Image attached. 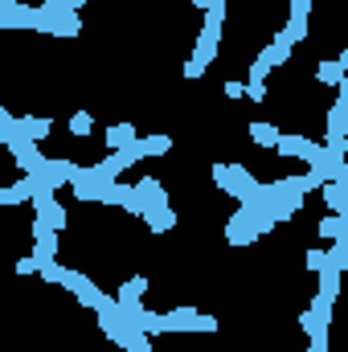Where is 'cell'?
I'll return each mask as SVG.
<instances>
[{
    "label": "cell",
    "instance_id": "6da1fadb",
    "mask_svg": "<svg viewBox=\"0 0 348 352\" xmlns=\"http://www.w3.org/2000/svg\"><path fill=\"white\" fill-rule=\"evenodd\" d=\"M144 332H148V336H156V332H217V320H213V316H201L197 307H173V311H164V316L148 311Z\"/></svg>",
    "mask_w": 348,
    "mask_h": 352
},
{
    "label": "cell",
    "instance_id": "7a4b0ae2",
    "mask_svg": "<svg viewBox=\"0 0 348 352\" xmlns=\"http://www.w3.org/2000/svg\"><path fill=\"white\" fill-rule=\"evenodd\" d=\"M33 29L37 33H54V37H78L83 33V16L74 8H66V4H41Z\"/></svg>",
    "mask_w": 348,
    "mask_h": 352
},
{
    "label": "cell",
    "instance_id": "3957f363",
    "mask_svg": "<svg viewBox=\"0 0 348 352\" xmlns=\"http://www.w3.org/2000/svg\"><path fill=\"white\" fill-rule=\"evenodd\" d=\"M217 41H221V25L205 21L201 37H197V45H193V58L184 62V78H201V74H205V66L217 58Z\"/></svg>",
    "mask_w": 348,
    "mask_h": 352
},
{
    "label": "cell",
    "instance_id": "277c9868",
    "mask_svg": "<svg viewBox=\"0 0 348 352\" xmlns=\"http://www.w3.org/2000/svg\"><path fill=\"white\" fill-rule=\"evenodd\" d=\"M37 192H45V176H33V173H25L17 184H8V188H0V205H25V201H33ZM54 192V188H50Z\"/></svg>",
    "mask_w": 348,
    "mask_h": 352
},
{
    "label": "cell",
    "instance_id": "5b68a950",
    "mask_svg": "<svg viewBox=\"0 0 348 352\" xmlns=\"http://www.w3.org/2000/svg\"><path fill=\"white\" fill-rule=\"evenodd\" d=\"M274 152H279V156H295V160H303V164H316L320 152H324V144H312L307 135H283Z\"/></svg>",
    "mask_w": 348,
    "mask_h": 352
},
{
    "label": "cell",
    "instance_id": "8992f818",
    "mask_svg": "<svg viewBox=\"0 0 348 352\" xmlns=\"http://www.w3.org/2000/svg\"><path fill=\"white\" fill-rule=\"evenodd\" d=\"M37 8L17 4V0H0V29H33Z\"/></svg>",
    "mask_w": 348,
    "mask_h": 352
},
{
    "label": "cell",
    "instance_id": "52a82bcc",
    "mask_svg": "<svg viewBox=\"0 0 348 352\" xmlns=\"http://www.w3.org/2000/svg\"><path fill=\"white\" fill-rule=\"evenodd\" d=\"M33 209H37V221L54 226V230H66V209H62V205L54 201V192H50V188L33 197Z\"/></svg>",
    "mask_w": 348,
    "mask_h": 352
},
{
    "label": "cell",
    "instance_id": "ba28073f",
    "mask_svg": "<svg viewBox=\"0 0 348 352\" xmlns=\"http://www.w3.org/2000/svg\"><path fill=\"white\" fill-rule=\"evenodd\" d=\"M270 70H274V62H270L266 54H259V58L250 62V78H246V94H250L254 102H262V98H266V78H270Z\"/></svg>",
    "mask_w": 348,
    "mask_h": 352
},
{
    "label": "cell",
    "instance_id": "9c48e42d",
    "mask_svg": "<svg viewBox=\"0 0 348 352\" xmlns=\"http://www.w3.org/2000/svg\"><path fill=\"white\" fill-rule=\"evenodd\" d=\"M144 221H148V230H152V234H168V230L176 226V213H173V205H168V197L152 201V205H148V213H144Z\"/></svg>",
    "mask_w": 348,
    "mask_h": 352
},
{
    "label": "cell",
    "instance_id": "30bf717a",
    "mask_svg": "<svg viewBox=\"0 0 348 352\" xmlns=\"http://www.w3.org/2000/svg\"><path fill=\"white\" fill-rule=\"evenodd\" d=\"M307 16H312V0H291V21H287L291 41H303L307 37Z\"/></svg>",
    "mask_w": 348,
    "mask_h": 352
},
{
    "label": "cell",
    "instance_id": "8fae6325",
    "mask_svg": "<svg viewBox=\"0 0 348 352\" xmlns=\"http://www.w3.org/2000/svg\"><path fill=\"white\" fill-rule=\"evenodd\" d=\"M12 160H17V168H21V173H33V176H41V173H45V164H50V160L41 156V148H37V144H25L21 152H12Z\"/></svg>",
    "mask_w": 348,
    "mask_h": 352
},
{
    "label": "cell",
    "instance_id": "7c38bea8",
    "mask_svg": "<svg viewBox=\"0 0 348 352\" xmlns=\"http://www.w3.org/2000/svg\"><path fill=\"white\" fill-rule=\"evenodd\" d=\"M62 287H70V291H74V295H78L87 307H94V299L102 295V291L90 283V274H78V270H66V283H62Z\"/></svg>",
    "mask_w": 348,
    "mask_h": 352
},
{
    "label": "cell",
    "instance_id": "4fadbf2b",
    "mask_svg": "<svg viewBox=\"0 0 348 352\" xmlns=\"http://www.w3.org/2000/svg\"><path fill=\"white\" fill-rule=\"evenodd\" d=\"M266 209L274 213V221H291V217L303 209V192H283V197H279V201H270Z\"/></svg>",
    "mask_w": 348,
    "mask_h": 352
},
{
    "label": "cell",
    "instance_id": "5bb4252c",
    "mask_svg": "<svg viewBox=\"0 0 348 352\" xmlns=\"http://www.w3.org/2000/svg\"><path fill=\"white\" fill-rule=\"evenodd\" d=\"M33 238H37V246H33V250H37L41 258H54V254H58V230H54V226L33 221Z\"/></svg>",
    "mask_w": 348,
    "mask_h": 352
},
{
    "label": "cell",
    "instance_id": "9a60e30c",
    "mask_svg": "<svg viewBox=\"0 0 348 352\" xmlns=\"http://www.w3.org/2000/svg\"><path fill=\"white\" fill-rule=\"evenodd\" d=\"M102 192H107V184L94 180V168H87L83 180H74V197H78V201H102Z\"/></svg>",
    "mask_w": 348,
    "mask_h": 352
},
{
    "label": "cell",
    "instance_id": "2e32d148",
    "mask_svg": "<svg viewBox=\"0 0 348 352\" xmlns=\"http://www.w3.org/2000/svg\"><path fill=\"white\" fill-rule=\"evenodd\" d=\"M291 45H295V41H291V33H287V29H279V33H274V41H270V45H262V54H266L274 66H283V62L291 58Z\"/></svg>",
    "mask_w": 348,
    "mask_h": 352
},
{
    "label": "cell",
    "instance_id": "e0dca14e",
    "mask_svg": "<svg viewBox=\"0 0 348 352\" xmlns=\"http://www.w3.org/2000/svg\"><path fill=\"white\" fill-rule=\"evenodd\" d=\"M102 140H107V148H111V152H119V148H127V144H135L140 135H135V127H131V123H111Z\"/></svg>",
    "mask_w": 348,
    "mask_h": 352
},
{
    "label": "cell",
    "instance_id": "ac0fdd59",
    "mask_svg": "<svg viewBox=\"0 0 348 352\" xmlns=\"http://www.w3.org/2000/svg\"><path fill=\"white\" fill-rule=\"evenodd\" d=\"M144 291H148V274H131V278H123V287H119V303H140L144 299Z\"/></svg>",
    "mask_w": 348,
    "mask_h": 352
},
{
    "label": "cell",
    "instance_id": "d6986e66",
    "mask_svg": "<svg viewBox=\"0 0 348 352\" xmlns=\"http://www.w3.org/2000/svg\"><path fill=\"white\" fill-rule=\"evenodd\" d=\"M119 173H127V164L119 160V152H111V156H107L102 164H94V180H102L107 188H111V184L119 180Z\"/></svg>",
    "mask_w": 348,
    "mask_h": 352
},
{
    "label": "cell",
    "instance_id": "ffe728a7",
    "mask_svg": "<svg viewBox=\"0 0 348 352\" xmlns=\"http://www.w3.org/2000/svg\"><path fill=\"white\" fill-rule=\"evenodd\" d=\"M348 131V98L340 94L332 107H328V135H345Z\"/></svg>",
    "mask_w": 348,
    "mask_h": 352
},
{
    "label": "cell",
    "instance_id": "44dd1931",
    "mask_svg": "<svg viewBox=\"0 0 348 352\" xmlns=\"http://www.w3.org/2000/svg\"><path fill=\"white\" fill-rule=\"evenodd\" d=\"M345 234H348V221L340 213H324V217H320V238H324V242H340Z\"/></svg>",
    "mask_w": 348,
    "mask_h": 352
},
{
    "label": "cell",
    "instance_id": "7402d4cb",
    "mask_svg": "<svg viewBox=\"0 0 348 352\" xmlns=\"http://www.w3.org/2000/svg\"><path fill=\"white\" fill-rule=\"evenodd\" d=\"M320 192H324V205H328L332 213H345V209H348V188L340 184V180H328Z\"/></svg>",
    "mask_w": 348,
    "mask_h": 352
},
{
    "label": "cell",
    "instance_id": "603a6c76",
    "mask_svg": "<svg viewBox=\"0 0 348 352\" xmlns=\"http://www.w3.org/2000/svg\"><path fill=\"white\" fill-rule=\"evenodd\" d=\"M21 127L29 131V140H33V144H41V140H50L54 119H45V115H37V119H33V115H25V119H21Z\"/></svg>",
    "mask_w": 348,
    "mask_h": 352
},
{
    "label": "cell",
    "instance_id": "cb8c5ba5",
    "mask_svg": "<svg viewBox=\"0 0 348 352\" xmlns=\"http://www.w3.org/2000/svg\"><path fill=\"white\" fill-rule=\"evenodd\" d=\"M250 140L254 144H262V148H279V140H283V131L274 127V123H250Z\"/></svg>",
    "mask_w": 348,
    "mask_h": 352
},
{
    "label": "cell",
    "instance_id": "d4e9b609",
    "mask_svg": "<svg viewBox=\"0 0 348 352\" xmlns=\"http://www.w3.org/2000/svg\"><path fill=\"white\" fill-rule=\"evenodd\" d=\"M345 66H340V58H328V62H320V70H316V78L324 82V87H340L345 82Z\"/></svg>",
    "mask_w": 348,
    "mask_h": 352
},
{
    "label": "cell",
    "instance_id": "484cf974",
    "mask_svg": "<svg viewBox=\"0 0 348 352\" xmlns=\"http://www.w3.org/2000/svg\"><path fill=\"white\" fill-rule=\"evenodd\" d=\"M131 197H135V184H123V180H115L107 192H102V205H131Z\"/></svg>",
    "mask_w": 348,
    "mask_h": 352
},
{
    "label": "cell",
    "instance_id": "4316f807",
    "mask_svg": "<svg viewBox=\"0 0 348 352\" xmlns=\"http://www.w3.org/2000/svg\"><path fill=\"white\" fill-rule=\"evenodd\" d=\"M140 144V156L148 160V156H164L168 148H173V140L168 135H144V140H135Z\"/></svg>",
    "mask_w": 348,
    "mask_h": 352
},
{
    "label": "cell",
    "instance_id": "83f0119b",
    "mask_svg": "<svg viewBox=\"0 0 348 352\" xmlns=\"http://www.w3.org/2000/svg\"><path fill=\"white\" fill-rule=\"evenodd\" d=\"M320 295H328V299H340V270L328 263L320 270Z\"/></svg>",
    "mask_w": 348,
    "mask_h": 352
},
{
    "label": "cell",
    "instance_id": "f1b7e54d",
    "mask_svg": "<svg viewBox=\"0 0 348 352\" xmlns=\"http://www.w3.org/2000/svg\"><path fill=\"white\" fill-rule=\"evenodd\" d=\"M135 188H140L148 201H160V197H168V192H164V184H160L156 176H140V184H135Z\"/></svg>",
    "mask_w": 348,
    "mask_h": 352
},
{
    "label": "cell",
    "instance_id": "f546056e",
    "mask_svg": "<svg viewBox=\"0 0 348 352\" xmlns=\"http://www.w3.org/2000/svg\"><path fill=\"white\" fill-rule=\"evenodd\" d=\"M332 307H336V299H328V295H320V291H316V299H312V311H316V320L332 324Z\"/></svg>",
    "mask_w": 348,
    "mask_h": 352
},
{
    "label": "cell",
    "instance_id": "4dcf8cb0",
    "mask_svg": "<svg viewBox=\"0 0 348 352\" xmlns=\"http://www.w3.org/2000/svg\"><path fill=\"white\" fill-rule=\"evenodd\" d=\"M299 328H303L307 336H324V332H328V324H324V320H316V311H312V307L299 316Z\"/></svg>",
    "mask_w": 348,
    "mask_h": 352
},
{
    "label": "cell",
    "instance_id": "1f68e13d",
    "mask_svg": "<svg viewBox=\"0 0 348 352\" xmlns=\"http://www.w3.org/2000/svg\"><path fill=\"white\" fill-rule=\"evenodd\" d=\"M37 274H41L45 283H66V266H58V263H54V258H45V263H41V270H37Z\"/></svg>",
    "mask_w": 348,
    "mask_h": 352
},
{
    "label": "cell",
    "instance_id": "d6a6232c",
    "mask_svg": "<svg viewBox=\"0 0 348 352\" xmlns=\"http://www.w3.org/2000/svg\"><path fill=\"white\" fill-rule=\"evenodd\" d=\"M90 127H94L90 111H74V115H70V131H74V135H90Z\"/></svg>",
    "mask_w": 348,
    "mask_h": 352
},
{
    "label": "cell",
    "instance_id": "836d02e7",
    "mask_svg": "<svg viewBox=\"0 0 348 352\" xmlns=\"http://www.w3.org/2000/svg\"><path fill=\"white\" fill-rule=\"evenodd\" d=\"M328 263L336 266V270H348V246L345 242H332V246H328Z\"/></svg>",
    "mask_w": 348,
    "mask_h": 352
},
{
    "label": "cell",
    "instance_id": "e575fe53",
    "mask_svg": "<svg viewBox=\"0 0 348 352\" xmlns=\"http://www.w3.org/2000/svg\"><path fill=\"white\" fill-rule=\"evenodd\" d=\"M303 263H307V270H316V274H320V270L328 266V250H320V246H316V250H307V258H303Z\"/></svg>",
    "mask_w": 348,
    "mask_h": 352
},
{
    "label": "cell",
    "instance_id": "d590c367",
    "mask_svg": "<svg viewBox=\"0 0 348 352\" xmlns=\"http://www.w3.org/2000/svg\"><path fill=\"white\" fill-rule=\"evenodd\" d=\"M328 152H332V156H345L348 140H345V135H328Z\"/></svg>",
    "mask_w": 348,
    "mask_h": 352
},
{
    "label": "cell",
    "instance_id": "8d00e7d4",
    "mask_svg": "<svg viewBox=\"0 0 348 352\" xmlns=\"http://www.w3.org/2000/svg\"><path fill=\"white\" fill-rule=\"evenodd\" d=\"M205 21H213V25H221V21H226V0H217V4H213V8L205 12Z\"/></svg>",
    "mask_w": 348,
    "mask_h": 352
},
{
    "label": "cell",
    "instance_id": "74e56055",
    "mask_svg": "<svg viewBox=\"0 0 348 352\" xmlns=\"http://www.w3.org/2000/svg\"><path fill=\"white\" fill-rule=\"evenodd\" d=\"M246 94V82H226V98H242Z\"/></svg>",
    "mask_w": 348,
    "mask_h": 352
},
{
    "label": "cell",
    "instance_id": "f35d334b",
    "mask_svg": "<svg viewBox=\"0 0 348 352\" xmlns=\"http://www.w3.org/2000/svg\"><path fill=\"white\" fill-rule=\"evenodd\" d=\"M45 4H66V8H74V12H78V8H83L87 0H45Z\"/></svg>",
    "mask_w": 348,
    "mask_h": 352
},
{
    "label": "cell",
    "instance_id": "ab89813d",
    "mask_svg": "<svg viewBox=\"0 0 348 352\" xmlns=\"http://www.w3.org/2000/svg\"><path fill=\"white\" fill-rule=\"evenodd\" d=\"M213 4H217V0H193V8H201V12H209Z\"/></svg>",
    "mask_w": 348,
    "mask_h": 352
},
{
    "label": "cell",
    "instance_id": "60d3db41",
    "mask_svg": "<svg viewBox=\"0 0 348 352\" xmlns=\"http://www.w3.org/2000/svg\"><path fill=\"white\" fill-rule=\"evenodd\" d=\"M340 94H345V98H348V74H345V82H340Z\"/></svg>",
    "mask_w": 348,
    "mask_h": 352
},
{
    "label": "cell",
    "instance_id": "b9f144b4",
    "mask_svg": "<svg viewBox=\"0 0 348 352\" xmlns=\"http://www.w3.org/2000/svg\"><path fill=\"white\" fill-rule=\"evenodd\" d=\"M340 66H345V70H348V50H345V54H340Z\"/></svg>",
    "mask_w": 348,
    "mask_h": 352
},
{
    "label": "cell",
    "instance_id": "7bdbcfd3",
    "mask_svg": "<svg viewBox=\"0 0 348 352\" xmlns=\"http://www.w3.org/2000/svg\"><path fill=\"white\" fill-rule=\"evenodd\" d=\"M340 184H345V188H348V176H345V180H340Z\"/></svg>",
    "mask_w": 348,
    "mask_h": 352
},
{
    "label": "cell",
    "instance_id": "ee69618b",
    "mask_svg": "<svg viewBox=\"0 0 348 352\" xmlns=\"http://www.w3.org/2000/svg\"><path fill=\"white\" fill-rule=\"evenodd\" d=\"M17 4H21V0H17Z\"/></svg>",
    "mask_w": 348,
    "mask_h": 352
}]
</instances>
